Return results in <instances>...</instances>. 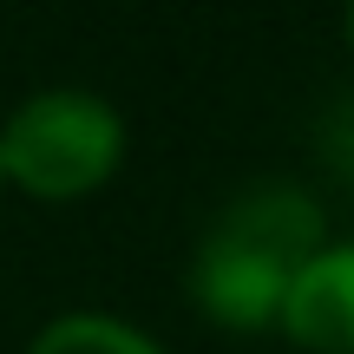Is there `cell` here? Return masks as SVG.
<instances>
[{
	"mask_svg": "<svg viewBox=\"0 0 354 354\" xmlns=\"http://www.w3.org/2000/svg\"><path fill=\"white\" fill-rule=\"evenodd\" d=\"M125 151V125L92 92H33L0 131V171L33 197H79L105 184Z\"/></svg>",
	"mask_w": 354,
	"mask_h": 354,
	"instance_id": "7a4b0ae2",
	"label": "cell"
},
{
	"mask_svg": "<svg viewBox=\"0 0 354 354\" xmlns=\"http://www.w3.org/2000/svg\"><path fill=\"white\" fill-rule=\"evenodd\" d=\"M348 46H354V0H348Z\"/></svg>",
	"mask_w": 354,
	"mask_h": 354,
	"instance_id": "5b68a950",
	"label": "cell"
},
{
	"mask_svg": "<svg viewBox=\"0 0 354 354\" xmlns=\"http://www.w3.org/2000/svg\"><path fill=\"white\" fill-rule=\"evenodd\" d=\"M276 322L289 328V342H302L315 354H354V243L308 256L302 276L282 295Z\"/></svg>",
	"mask_w": 354,
	"mask_h": 354,
	"instance_id": "3957f363",
	"label": "cell"
},
{
	"mask_svg": "<svg viewBox=\"0 0 354 354\" xmlns=\"http://www.w3.org/2000/svg\"><path fill=\"white\" fill-rule=\"evenodd\" d=\"M322 250V210L295 184H256L203 230L190 256V295L230 328H263L282 315V295Z\"/></svg>",
	"mask_w": 354,
	"mask_h": 354,
	"instance_id": "6da1fadb",
	"label": "cell"
},
{
	"mask_svg": "<svg viewBox=\"0 0 354 354\" xmlns=\"http://www.w3.org/2000/svg\"><path fill=\"white\" fill-rule=\"evenodd\" d=\"M26 354H158L145 342L138 328H125V322H105V315H66L53 322L46 335H39Z\"/></svg>",
	"mask_w": 354,
	"mask_h": 354,
	"instance_id": "277c9868",
	"label": "cell"
}]
</instances>
